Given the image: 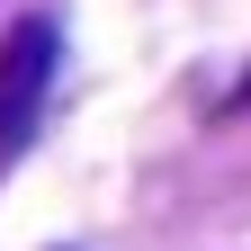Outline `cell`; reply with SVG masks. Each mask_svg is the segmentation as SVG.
Here are the masks:
<instances>
[{"label": "cell", "mask_w": 251, "mask_h": 251, "mask_svg": "<svg viewBox=\"0 0 251 251\" xmlns=\"http://www.w3.org/2000/svg\"><path fill=\"white\" fill-rule=\"evenodd\" d=\"M54 72H63V27L54 18H18L9 36H0V162H18V152L36 144Z\"/></svg>", "instance_id": "6da1fadb"}, {"label": "cell", "mask_w": 251, "mask_h": 251, "mask_svg": "<svg viewBox=\"0 0 251 251\" xmlns=\"http://www.w3.org/2000/svg\"><path fill=\"white\" fill-rule=\"evenodd\" d=\"M233 99H251V81H242V90H233Z\"/></svg>", "instance_id": "7a4b0ae2"}]
</instances>
